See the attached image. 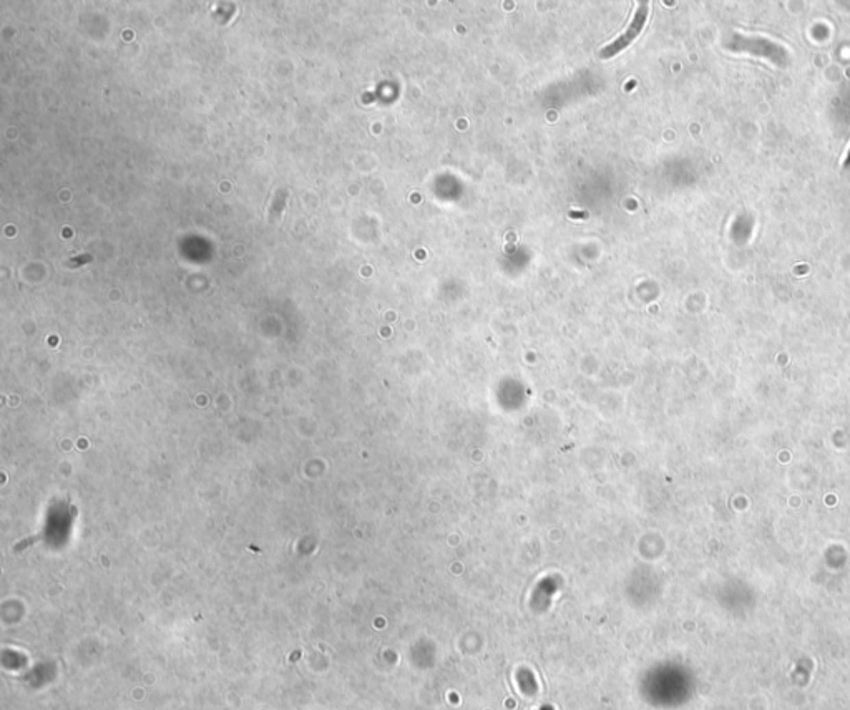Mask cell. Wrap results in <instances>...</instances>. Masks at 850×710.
I'll use <instances>...</instances> for the list:
<instances>
[{"label": "cell", "mask_w": 850, "mask_h": 710, "mask_svg": "<svg viewBox=\"0 0 850 710\" xmlns=\"http://www.w3.org/2000/svg\"><path fill=\"white\" fill-rule=\"evenodd\" d=\"M648 14H649V3L641 2L640 7H638L636 14H634V18L632 21V23H629L628 29H626V32L620 35L616 40H614L613 43H610L608 47H605V49L601 50V53H600L601 58L614 57L616 53L623 52L626 47L632 45V43L638 38V35L641 34V30H643L646 18H648Z\"/></svg>", "instance_id": "6da1fadb"}, {"label": "cell", "mask_w": 850, "mask_h": 710, "mask_svg": "<svg viewBox=\"0 0 850 710\" xmlns=\"http://www.w3.org/2000/svg\"><path fill=\"white\" fill-rule=\"evenodd\" d=\"M845 168H850V150H849V155H847V160H845Z\"/></svg>", "instance_id": "7a4b0ae2"}]
</instances>
